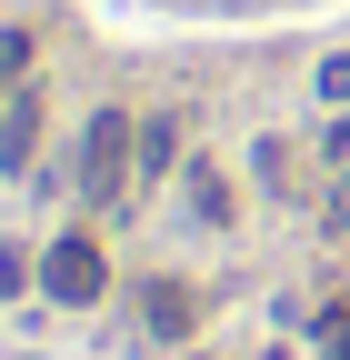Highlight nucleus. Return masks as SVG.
Wrapping results in <instances>:
<instances>
[{
  "instance_id": "nucleus-1",
  "label": "nucleus",
  "mask_w": 350,
  "mask_h": 360,
  "mask_svg": "<svg viewBox=\"0 0 350 360\" xmlns=\"http://www.w3.org/2000/svg\"><path fill=\"white\" fill-rule=\"evenodd\" d=\"M130 170H141V120H130V110H91V120H80V160H70V191L91 200V210H110V200L130 191Z\"/></svg>"
},
{
  "instance_id": "nucleus-2",
  "label": "nucleus",
  "mask_w": 350,
  "mask_h": 360,
  "mask_svg": "<svg viewBox=\"0 0 350 360\" xmlns=\"http://www.w3.org/2000/svg\"><path fill=\"white\" fill-rule=\"evenodd\" d=\"M40 290H51V300H70V310H91V300L110 290V260H101V240H91V231H60L51 250H40Z\"/></svg>"
},
{
  "instance_id": "nucleus-3",
  "label": "nucleus",
  "mask_w": 350,
  "mask_h": 360,
  "mask_svg": "<svg viewBox=\"0 0 350 360\" xmlns=\"http://www.w3.org/2000/svg\"><path fill=\"white\" fill-rule=\"evenodd\" d=\"M40 120H51V101H40V80H20L11 101H0V180H20L40 160Z\"/></svg>"
},
{
  "instance_id": "nucleus-4",
  "label": "nucleus",
  "mask_w": 350,
  "mask_h": 360,
  "mask_svg": "<svg viewBox=\"0 0 350 360\" xmlns=\"http://www.w3.org/2000/svg\"><path fill=\"white\" fill-rule=\"evenodd\" d=\"M141 321H150L160 340H181V330H190V290H181V281H150V290H141Z\"/></svg>"
},
{
  "instance_id": "nucleus-5",
  "label": "nucleus",
  "mask_w": 350,
  "mask_h": 360,
  "mask_svg": "<svg viewBox=\"0 0 350 360\" xmlns=\"http://www.w3.org/2000/svg\"><path fill=\"white\" fill-rule=\"evenodd\" d=\"M141 170H150V180H160V170H181V120H170V110L141 120Z\"/></svg>"
},
{
  "instance_id": "nucleus-6",
  "label": "nucleus",
  "mask_w": 350,
  "mask_h": 360,
  "mask_svg": "<svg viewBox=\"0 0 350 360\" xmlns=\"http://www.w3.org/2000/svg\"><path fill=\"white\" fill-rule=\"evenodd\" d=\"M20 80H30V30H20V20H0V101H11Z\"/></svg>"
},
{
  "instance_id": "nucleus-7",
  "label": "nucleus",
  "mask_w": 350,
  "mask_h": 360,
  "mask_svg": "<svg viewBox=\"0 0 350 360\" xmlns=\"http://www.w3.org/2000/svg\"><path fill=\"white\" fill-rule=\"evenodd\" d=\"M190 210H200V220H231V180H221V170H190Z\"/></svg>"
},
{
  "instance_id": "nucleus-8",
  "label": "nucleus",
  "mask_w": 350,
  "mask_h": 360,
  "mask_svg": "<svg viewBox=\"0 0 350 360\" xmlns=\"http://www.w3.org/2000/svg\"><path fill=\"white\" fill-rule=\"evenodd\" d=\"M320 350H330V360H350V300H330V310H320Z\"/></svg>"
},
{
  "instance_id": "nucleus-9",
  "label": "nucleus",
  "mask_w": 350,
  "mask_h": 360,
  "mask_svg": "<svg viewBox=\"0 0 350 360\" xmlns=\"http://www.w3.org/2000/svg\"><path fill=\"white\" fill-rule=\"evenodd\" d=\"M320 101H350V51H330V60H320Z\"/></svg>"
}]
</instances>
